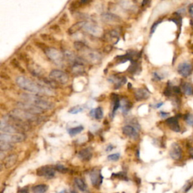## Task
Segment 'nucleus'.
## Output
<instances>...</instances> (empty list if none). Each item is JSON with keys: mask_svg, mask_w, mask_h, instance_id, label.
I'll use <instances>...</instances> for the list:
<instances>
[{"mask_svg": "<svg viewBox=\"0 0 193 193\" xmlns=\"http://www.w3.org/2000/svg\"><path fill=\"white\" fill-rule=\"evenodd\" d=\"M17 85L24 91L36 95H53L54 91L49 87L43 86L39 83L34 82L24 76H18L16 79Z\"/></svg>", "mask_w": 193, "mask_h": 193, "instance_id": "f257e3e1", "label": "nucleus"}, {"mask_svg": "<svg viewBox=\"0 0 193 193\" xmlns=\"http://www.w3.org/2000/svg\"><path fill=\"white\" fill-rule=\"evenodd\" d=\"M21 98L25 103L33 104V105L42 109V110H51L54 107V104L51 102L46 101L45 99H43L39 95L24 93L21 95Z\"/></svg>", "mask_w": 193, "mask_h": 193, "instance_id": "f03ea898", "label": "nucleus"}, {"mask_svg": "<svg viewBox=\"0 0 193 193\" xmlns=\"http://www.w3.org/2000/svg\"><path fill=\"white\" fill-rule=\"evenodd\" d=\"M79 52L80 54L81 58L83 59L85 62H87V63L97 64V63H100L102 59V57L98 51L92 50L86 45Z\"/></svg>", "mask_w": 193, "mask_h": 193, "instance_id": "7ed1b4c3", "label": "nucleus"}, {"mask_svg": "<svg viewBox=\"0 0 193 193\" xmlns=\"http://www.w3.org/2000/svg\"><path fill=\"white\" fill-rule=\"evenodd\" d=\"M11 116L14 117V118H17L18 120H21V121H35V120L37 119V117L35 114H33V113H30L29 112L25 111L24 110H21V109H14L11 112Z\"/></svg>", "mask_w": 193, "mask_h": 193, "instance_id": "20e7f679", "label": "nucleus"}, {"mask_svg": "<svg viewBox=\"0 0 193 193\" xmlns=\"http://www.w3.org/2000/svg\"><path fill=\"white\" fill-rule=\"evenodd\" d=\"M44 51L46 56L55 64L60 65L63 63L64 55H63V54L60 51L56 48H47Z\"/></svg>", "mask_w": 193, "mask_h": 193, "instance_id": "39448f33", "label": "nucleus"}, {"mask_svg": "<svg viewBox=\"0 0 193 193\" xmlns=\"http://www.w3.org/2000/svg\"><path fill=\"white\" fill-rule=\"evenodd\" d=\"M49 78L51 79L53 82L65 85L69 82V75L66 72H63L62 70L59 69H53L49 74Z\"/></svg>", "mask_w": 193, "mask_h": 193, "instance_id": "423d86ee", "label": "nucleus"}, {"mask_svg": "<svg viewBox=\"0 0 193 193\" xmlns=\"http://www.w3.org/2000/svg\"><path fill=\"white\" fill-rule=\"evenodd\" d=\"M0 140L2 141L5 142H14V143H18L22 142L25 140V136L22 133H1L0 135Z\"/></svg>", "mask_w": 193, "mask_h": 193, "instance_id": "0eeeda50", "label": "nucleus"}, {"mask_svg": "<svg viewBox=\"0 0 193 193\" xmlns=\"http://www.w3.org/2000/svg\"><path fill=\"white\" fill-rule=\"evenodd\" d=\"M17 107H18L19 109L24 110H25V111H27L29 112V113H33V114L35 115L39 114V113H42L44 111V110L39 108L38 107H36V106L33 105V104H30L25 102H19L18 104H17Z\"/></svg>", "mask_w": 193, "mask_h": 193, "instance_id": "6e6552de", "label": "nucleus"}, {"mask_svg": "<svg viewBox=\"0 0 193 193\" xmlns=\"http://www.w3.org/2000/svg\"><path fill=\"white\" fill-rule=\"evenodd\" d=\"M83 29L87 33L94 35V36H99V35L102 34V30H101V27H99L98 24L94 22L87 21Z\"/></svg>", "mask_w": 193, "mask_h": 193, "instance_id": "1a4fd4ad", "label": "nucleus"}, {"mask_svg": "<svg viewBox=\"0 0 193 193\" xmlns=\"http://www.w3.org/2000/svg\"><path fill=\"white\" fill-rule=\"evenodd\" d=\"M192 67L189 62H183L180 63L177 66L178 73L184 78L189 76L190 74L192 73Z\"/></svg>", "mask_w": 193, "mask_h": 193, "instance_id": "9d476101", "label": "nucleus"}, {"mask_svg": "<svg viewBox=\"0 0 193 193\" xmlns=\"http://www.w3.org/2000/svg\"><path fill=\"white\" fill-rule=\"evenodd\" d=\"M38 176L44 177L47 179H52L55 176V171L49 167H42L37 170Z\"/></svg>", "mask_w": 193, "mask_h": 193, "instance_id": "9b49d317", "label": "nucleus"}, {"mask_svg": "<svg viewBox=\"0 0 193 193\" xmlns=\"http://www.w3.org/2000/svg\"><path fill=\"white\" fill-rule=\"evenodd\" d=\"M90 178H91L93 186H98L102 183L103 177L100 171L94 170V171H91V173L90 174Z\"/></svg>", "mask_w": 193, "mask_h": 193, "instance_id": "f8f14e48", "label": "nucleus"}, {"mask_svg": "<svg viewBox=\"0 0 193 193\" xmlns=\"http://www.w3.org/2000/svg\"><path fill=\"white\" fill-rule=\"evenodd\" d=\"M27 67L29 71L33 74L34 76H42L44 75V69L41 66L35 63H27Z\"/></svg>", "mask_w": 193, "mask_h": 193, "instance_id": "ddd939ff", "label": "nucleus"}, {"mask_svg": "<svg viewBox=\"0 0 193 193\" xmlns=\"http://www.w3.org/2000/svg\"><path fill=\"white\" fill-rule=\"evenodd\" d=\"M150 96V93L146 88H137L134 91V97L137 101H144L148 99Z\"/></svg>", "mask_w": 193, "mask_h": 193, "instance_id": "4468645a", "label": "nucleus"}, {"mask_svg": "<svg viewBox=\"0 0 193 193\" xmlns=\"http://www.w3.org/2000/svg\"><path fill=\"white\" fill-rule=\"evenodd\" d=\"M120 33L117 30H110L109 32H107V33H104V39H106L107 42H113V43L116 44V42L115 40H116L117 42L118 41V39H119Z\"/></svg>", "mask_w": 193, "mask_h": 193, "instance_id": "2eb2a0df", "label": "nucleus"}, {"mask_svg": "<svg viewBox=\"0 0 193 193\" xmlns=\"http://www.w3.org/2000/svg\"><path fill=\"white\" fill-rule=\"evenodd\" d=\"M102 19L106 23H110V24H116V23H120L121 21V17L118 15L111 14V13H104L102 14Z\"/></svg>", "mask_w": 193, "mask_h": 193, "instance_id": "dca6fc26", "label": "nucleus"}, {"mask_svg": "<svg viewBox=\"0 0 193 193\" xmlns=\"http://www.w3.org/2000/svg\"><path fill=\"white\" fill-rule=\"evenodd\" d=\"M123 133L127 136V137H130V138L136 139L138 137V133H137V130L135 129L134 127L131 125H125L123 127Z\"/></svg>", "mask_w": 193, "mask_h": 193, "instance_id": "f3484780", "label": "nucleus"}, {"mask_svg": "<svg viewBox=\"0 0 193 193\" xmlns=\"http://www.w3.org/2000/svg\"><path fill=\"white\" fill-rule=\"evenodd\" d=\"M86 22V21H82L75 23V24H73V25L69 27V29L68 30V33L69 35H73L75 33H76L77 32H79V30L84 28Z\"/></svg>", "mask_w": 193, "mask_h": 193, "instance_id": "a211bd4d", "label": "nucleus"}, {"mask_svg": "<svg viewBox=\"0 0 193 193\" xmlns=\"http://www.w3.org/2000/svg\"><path fill=\"white\" fill-rule=\"evenodd\" d=\"M92 150L91 148H86L82 149L78 154V156L82 161H89L92 158Z\"/></svg>", "mask_w": 193, "mask_h": 193, "instance_id": "6ab92c4d", "label": "nucleus"}, {"mask_svg": "<svg viewBox=\"0 0 193 193\" xmlns=\"http://www.w3.org/2000/svg\"><path fill=\"white\" fill-rule=\"evenodd\" d=\"M110 81H111V82L114 83L115 88H119L122 86L124 84L126 83L127 79L125 77H111L110 79Z\"/></svg>", "mask_w": 193, "mask_h": 193, "instance_id": "aec40b11", "label": "nucleus"}, {"mask_svg": "<svg viewBox=\"0 0 193 193\" xmlns=\"http://www.w3.org/2000/svg\"><path fill=\"white\" fill-rule=\"evenodd\" d=\"M72 72L75 75H82L85 72V66L83 63H77L72 64Z\"/></svg>", "mask_w": 193, "mask_h": 193, "instance_id": "412c9836", "label": "nucleus"}, {"mask_svg": "<svg viewBox=\"0 0 193 193\" xmlns=\"http://www.w3.org/2000/svg\"><path fill=\"white\" fill-rule=\"evenodd\" d=\"M181 90H182L183 93L185 94L187 96H192L193 95V86L192 84L189 83V82H183L181 86Z\"/></svg>", "mask_w": 193, "mask_h": 193, "instance_id": "4be33fe9", "label": "nucleus"}, {"mask_svg": "<svg viewBox=\"0 0 193 193\" xmlns=\"http://www.w3.org/2000/svg\"><path fill=\"white\" fill-rule=\"evenodd\" d=\"M170 154L173 159H177L180 156V149L179 146L177 144H173L171 151H170Z\"/></svg>", "mask_w": 193, "mask_h": 193, "instance_id": "5701e85b", "label": "nucleus"}, {"mask_svg": "<svg viewBox=\"0 0 193 193\" xmlns=\"http://www.w3.org/2000/svg\"><path fill=\"white\" fill-rule=\"evenodd\" d=\"M167 123H168V124L171 127L172 130H175V131L179 130V124H178L177 120L175 117H172V118L167 119Z\"/></svg>", "mask_w": 193, "mask_h": 193, "instance_id": "b1692460", "label": "nucleus"}, {"mask_svg": "<svg viewBox=\"0 0 193 193\" xmlns=\"http://www.w3.org/2000/svg\"><path fill=\"white\" fill-rule=\"evenodd\" d=\"M48 186L45 184H40V185L35 186L32 188V192L33 193H45L48 190Z\"/></svg>", "mask_w": 193, "mask_h": 193, "instance_id": "393cba45", "label": "nucleus"}, {"mask_svg": "<svg viewBox=\"0 0 193 193\" xmlns=\"http://www.w3.org/2000/svg\"><path fill=\"white\" fill-rule=\"evenodd\" d=\"M132 107V104L130 102H129L127 100H121V104H120V107H121V110H122L123 113H127L129 110H130Z\"/></svg>", "mask_w": 193, "mask_h": 193, "instance_id": "a878e982", "label": "nucleus"}, {"mask_svg": "<svg viewBox=\"0 0 193 193\" xmlns=\"http://www.w3.org/2000/svg\"><path fill=\"white\" fill-rule=\"evenodd\" d=\"M75 184L76 185V186L79 188V189L81 190L82 192L86 191L87 189L86 184H85V183L84 182L83 180H82L81 178H75Z\"/></svg>", "mask_w": 193, "mask_h": 193, "instance_id": "bb28decb", "label": "nucleus"}, {"mask_svg": "<svg viewBox=\"0 0 193 193\" xmlns=\"http://www.w3.org/2000/svg\"><path fill=\"white\" fill-rule=\"evenodd\" d=\"M16 161H17V156H14V155H12V156H10L5 159V167L6 168H11L12 165H14L15 164Z\"/></svg>", "mask_w": 193, "mask_h": 193, "instance_id": "cd10ccee", "label": "nucleus"}, {"mask_svg": "<svg viewBox=\"0 0 193 193\" xmlns=\"http://www.w3.org/2000/svg\"><path fill=\"white\" fill-rule=\"evenodd\" d=\"M84 130V127L82 126H77V127H72V128H70L68 132H69V134L70 135L71 137H74L75 135L79 134V133L82 131Z\"/></svg>", "mask_w": 193, "mask_h": 193, "instance_id": "c85d7f7f", "label": "nucleus"}, {"mask_svg": "<svg viewBox=\"0 0 193 193\" xmlns=\"http://www.w3.org/2000/svg\"><path fill=\"white\" fill-rule=\"evenodd\" d=\"M94 117L96 119L98 120L101 119L104 117V111H103V109L101 107H98L94 110Z\"/></svg>", "mask_w": 193, "mask_h": 193, "instance_id": "c756f323", "label": "nucleus"}, {"mask_svg": "<svg viewBox=\"0 0 193 193\" xmlns=\"http://www.w3.org/2000/svg\"><path fill=\"white\" fill-rule=\"evenodd\" d=\"M118 2L120 3V5H121L122 8H124V9H131L132 8H133V5L130 3V2L129 0H118Z\"/></svg>", "mask_w": 193, "mask_h": 193, "instance_id": "7c9ffc66", "label": "nucleus"}, {"mask_svg": "<svg viewBox=\"0 0 193 193\" xmlns=\"http://www.w3.org/2000/svg\"><path fill=\"white\" fill-rule=\"evenodd\" d=\"M84 110V107L82 106H75V107H72L70 110H69V113L71 114H78L79 113H82Z\"/></svg>", "mask_w": 193, "mask_h": 193, "instance_id": "2f4dec72", "label": "nucleus"}, {"mask_svg": "<svg viewBox=\"0 0 193 193\" xmlns=\"http://www.w3.org/2000/svg\"><path fill=\"white\" fill-rule=\"evenodd\" d=\"M12 146L8 142H5V141H2L1 140V143H0V149L3 152V151H8L9 149H11Z\"/></svg>", "mask_w": 193, "mask_h": 193, "instance_id": "473e14b6", "label": "nucleus"}, {"mask_svg": "<svg viewBox=\"0 0 193 193\" xmlns=\"http://www.w3.org/2000/svg\"><path fill=\"white\" fill-rule=\"evenodd\" d=\"M137 69H138V64H137V61L132 60L131 64H130V66H129L127 71H128L129 72H130V73H134Z\"/></svg>", "mask_w": 193, "mask_h": 193, "instance_id": "72a5a7b5", "label": "nucleus"}, {"mask_svg": "<svg viewBox=\"0 0 193 193\" xmlns=\"http://www.w3.org/2000/svg\"><path fill=\"white\" fill-rule=\"evenodd\" d=\"M108 160L112 161V162H116L120 159V154L119 153H114L108 156Z\"/></svg>", "mask_w": 193, "mask_h": 193, "instance_id": "f704fd0d", "label": "nucleus"}, {"mask_svg": "<svg viewBox=\"0 0 193 193\" xmlns=\"http://www.w3.org/2000/svg\"><path fill=\"white\" fill-rule=\"evenodd\" d=\"M161 22H162V20H158V21H156V22H155L153 24H152V26L151 27V30H150V35H151V36H152V35L154 33H155V31H156V28H157V27L159 26V24H160Z\"/></svg>", "mask_w": 193, "mask_h": 193, "instance_id": "c9c22d12", "label": "nucleus"}, {"mask_svg": "<svg viewBox=\"0 0 193 193\" xmlns=\"http://www.w3.org/2000/svg\"><path fill=\"white\" fill-rule=\"evenodd\" d=\"M185 120L187 122V124H189V125L192 126V127H193V115L192 114H188L186 116L185 118Z\"/></svg>", "mask_w": 193, "mask_h": 193, "instance_id": "e433bc0d", "label": "nucleus"}, {"mask_svg": "<svg viewBox=\"0 0 193 193\" xmlns=\"http://www.w3.org/2000/svg\"><path fill=\"white\" fill-rule=\"evenodd\" d=\"M68 21H69V19H68L67 14H66V13H64V14L60 17V19H59V23H60V24H65L66 23H67Z\"/></svg>", "mask_w": 193, "mask_h": 193, "instance_id": "4c0bfd02", "label": "nucleus"}, {"mask_svg": "<svg viewBox=\"0 0 193 193\" xmlns=\"http://www.w3.org/2000/svg\"><path fill=\"white\" fill-rule=\"evenodd\" d=\"M55 169L60 173H66L68 171L67 168H65V167L62 165H57L56 166H55Z\"/></svg>", "mask_w": 193, "mask_h": 193, "instance_id": "58836bf2", "label": "nucleus"}, {"mask_svg": "<svg viewBox=\"0 0 193 193\" xmlns=\"http://www.w3.org/2000/svg\"><path fill=\"white\" fill-rule=\"evenodd\" d=\"M152 76H153V79L156 81H161L164 79V76H162V74L159 73L158 72H154L152 73Z\"/></svg>", "mask_w": 193, "mask_h": 193, "instance_id": "ea45409f", "label": "nucleus"}, {"mask_svg": "<svg viewBox=\"0 0 193 193\" xmlns=\"http://www.w3.org/2000/svg\"><path fill=\"white\" fill-rule=\"evenodd\" d=\"M188 10H189V13L190 14V17L193 19V4L189 5V6L188 8Z\"/></svg>", "mask_w": 193, "mask_h": 193, "instance_id": "a19ab883", "label": "nucleus"}, {"mask_svg": "<svg viewBox=\"0 0 193 193\" xmlns=\"http://www.w3.org/2000/svg\"><path fill=\"white\" fill-rule=\"evenodd\" d=\"M18 193H29L28 189H27V187H25V188L21 189H20L18 191Z\"/></svg>", "mask_w": 193, "mask_h": 193, "instance_id": "79ce46f5", "label": "nucleus"}, {"mask_svg": "<svg viewBox=\"0 0 193 193\" xmlns=\"http://www.w3.org/2000/svg\"><path fill=\"white\" fill-rule=\"evenodd\" d=\"M149 2H150V0H143V1H142V6L143 7H144V6H146V5H147L149 3Z\"/></svg>", "mask_w": 193, "mask_h": 193, "instance_id": "37998d69", "label": "nucleus"}, {"mask_svg": "<svg viewBox=\"0 0 193 193\" xmlns=\"http://www.w3.org/2000/svg\"><path fill=\"white\" fill-rule=\"evenodd\" d=\"M113 49V47H112V45H107V47L105 48V49H104V51H105L106 52H110L111 51V50Z\"/></svg>", "mask_w": 193, "mask_h": 193, "instance_id": "c03bdc74", "label": "nucleus"}, {"mask_svg": "<svg viewBox=\"0 0 193 193\" xmlns=\"http://www.w3.org/2000/svg\"><path fill=\"white\" fill-rule=\"evenodd\" d=\"M160 115H161V116H162V117H163V118H165V117H167L168 116V115H169V113H165V112L162 111L160 113Z\"/></svg>", "mask_w": 193, "mask_h": 193, "instance_id": "a18cd8bd", "label": "nucleus"}, {"mask_svg": "<svg viewBox=\"0 0 193 193\" xmlns=\"http://www.w3.org/2000/svg\"><path fill=\"white\" fill-rule=\"evenodd\" d=\"M113 148H114V146H112V145H109V146H107V149H106V151H107V152H110V151L113 150Z\"/></svg>", "mask_w": 193, "mask_h": 193, "instance_id": "49530a36", "label": "nucleus"}, {"mask_svg": "<svg viewBox=\"0 0 193 193\" xmlns=\"http://www.w3.org/2000/svg\"><path fill=\"white\" fill-rule=\"evenodd\" d=\"M91 0H80V2L82 4H88L91 2Z\"/></svg>", "mask_w": 193, "mask_h": 193, "instance_id": "de8ad7c7", "label": "nucleus"}, {"mask_svg": "<svg viewBox=\"0 0 193 193\" xmlns=\"http://www.w3.org/2000/svg\"><path fill=\"white\" fill-rule=\"evenodd\" d=\"M163 104H164V103H162H162H159V104H156V107H156V108H159V107H162V106L163 105Z\"/></svg>", "mask_w": 193, "mask_h": 193, "instance_id": "09e8293b", "label": "nucleus"}, {"mask_svg": "<svg viewBox=\"0 0 193 193\" xmlns=\"http://www.w3.org/2000/svg\"><path fill=\"white\" fill-rule=\"evenodd\" d=\"M58 193H66V191H65V190H62V191H60V192Z\"/></svg>", "mask_w": 193, "mask_h": 193, "instance_id": "8fccbe9b", "label": "nucleus"}, {"mask_svg": "<svg viewBox=\"0 0 193 193\" xmlns=\"http://www.w3.org/2000/svg\"><path fill=\"white\" fill-rule=\"evenodd\" d=\"M70 193H75V192H70Z\"/></svg>", "mask_w": 193, "mask_h": 193, "instance_id": "3c124183", "label": "nucleus"}]
</instances>
